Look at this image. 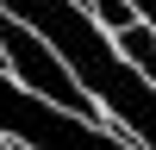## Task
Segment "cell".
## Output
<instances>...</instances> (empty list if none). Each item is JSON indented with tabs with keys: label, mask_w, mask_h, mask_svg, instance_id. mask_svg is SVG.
I'll list each match as a JSON object with an SVG mask.
<instances>
[{
	"label": "cell",
	"mask_w": 156,
	"mask_h": 150,
	"mask_svg": "<svg viewBox=\"0 0 156 150\" xmlns=\"http://www.w3.org/2000/svg\"><path fill=\"white\" fill-rule=\"evenodd\" d=\"M112 44H119V56H125V62H131V69L156 88V31H150V25H144V19L125 25V31H112Z\"/></svg>",
	"instance_id": "cell-1"
},
{
	"label": "cell",
	"mask_w": 156,
	"mask_h": 150,
	"mask_svg": "<svg viewBox=\"0 0 156 150\" xmlns=\"http://www.w3.org/2000/svg\"><path fill=\"white\" fill-rule=\"evenodd\" d=\"M0 75H12V69H6V50H0Z\"/></svg>",
	"instance_id": "cell-3"
},
{
	"label": "cell",
	"mask_w": 156,
	"mask_h": 150,
	"mask_svg": "<svg viewBox=\"0 0 156 150\" xmlns=\"http://www.w3.org/2000/svg\"><path fill=\"white\" fill-rule=\"evenodd\" d=\"M87 12H94L106 31H125V25H137V12H131V0H87Z\"/></svg>",
	"instance_id": "cell-2"
},
{
	"label": "cell",
	"mask_w": 156,
	"mask_h": 150,
	"mask_svg": "<svg viewBox=\"0 0 156 150\" xmlns=\"http://www.w3.org/2000/svg\"><path fill=\"white\" fill-rule=\"evenodd\" d=\"M0 150H12V138H6V131H0Z\"/></svg>",
	"instance_id": "cell-4"
},
{
	"label": "cell",
	"mask_w": 156,
	"mask_h": 150,
	"mask_svg": "<svg viewBox=\"0 0 156 150\" xmlns=\"http://www.w3.org/2000/svg\"><path fill=\"white\" fill-rule=\"evenodd\" d=\"M12 150H31V144H12Z\"/></svg>",
	"instance_id": "cell-5"
}]
</instances>
